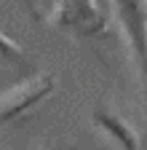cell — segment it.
Returning <instances> with one entry per match:
<instances>
[{"mask_svg": "<svg viewBox=\"0 0 147 150\" xmlns=\"http://www.w3.org/2000/svg\"><path fill=\"white\" fill-rule=\"evenodd\" d=\"M51 24L80 40H94L107 35V19L96 0H59L48 13Z\"/></svg>", "mask_w": 147, "mask_h": 150, "instance_id": "1", "label": "cell"}, {"mask_svg": "<svg viewBox=\"0 0 147 150\" xmlns=\"http://www.w3.org/2000/svg\"><path fill=\"white\" fill-rule=\"evenodd\" d=\"M53 83H56V78L43 72V75H35V78H27L22 83L11 86L6 94H0V126L19 118L22 112H27L38 102H43L53 91Z\"/></svg>", "mask_w": 147, "mask_h": 150, "instance_id": "2", "label": "cell"}, {"mask_svg": "<svg viewBox=\"0 0 147 150\" xmlns=\"http://www.w3.org/2000/svg\"><path fill=\"white\" fill-rule=\"evenodd\" d=\"M94 123L104 131V134H110L123 150H139V137H136V129H131L123 118L113 115V112L107 110H99L94 112Z\"/></svg>", "mask_w": 147, "mask_h": 150, "instance_id": "3", "label": "cell"}, {"mask_svg": "<svg viewBox=\"0 0 147 150\" xmlns=\"http://www.w3.org/2000/svg\"><path fill=\"white\" fill-rule=\"evenodd\" d=\"M0 59H8V62H27V51L16 43V40H11L8 35L0 32Z\"/></svg>", "mask_w": 147, "mask_h": 150, "instance_id": "4", "label": "cell"}, {"mask_svg": "<svg viewBox=\"0 0 147 150\" xmlns=\"http://www.w3.org/2000/svg\"><path fill=\"white\" fill-rule=\"evenodd\" d=\"M35 150H62V147H35Z\"/></svg>", "mask_w": 147, "mask_h": 150, "instance_id": "5", "label": "cell"}]
</instances>
